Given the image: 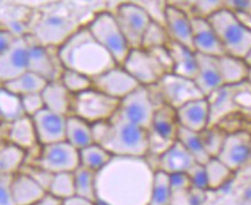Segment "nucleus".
I'll return each instance as SVG.
<instances>
[{"instance_id": "nucleus-6", "label": "nucleus", "mask_w": 251, "mask_h": 205, "mask_svg": "<svg viewBox=\"0 0 251 205\" xmlns=\"http://www.w3.org/2000/svg\"><path fill=\"white\" fill-rule=\"evenodd\" d=\"M120 101L91 88L73 97L72 114L89 124L111 120L119 110Z\"/></svg>"}, {"instance_id": "nucleus-18", "label": "nucleus", "mask_w": 251, "mask_h": 205, "mask_svg": "<svg viewBox=\"0 0 251 205\" xmlns=\"http://www.w3.org/2000/svg\"><path fill=\"white\" fill-rule=\"evenodd\" d=\"M190 19L191 27H193L194 51L198 54L210 55V57L216 58L226 54L209 20L191 15Z\"/></svg>"}, {"instance_id": "nucleus-34", "label": "nucleus", "mask_w": 251, "mask_h": 205, "mask_svg": "<svg viewBox=\"0 0 251 205\" xmlns=\"http://www.w3.org/2000/svg\"><path fill=\"white\" fill-rule=\"evenodd\" d=\"M176 141H179L190 152L191 156L195 158V160L197 163L204 165L210 159V156L205 151V148H204L200 133L189 130L180 126L179 130H177Z\"/></svg>"}, {"instance_id": "nucleus-15", "label": "nucleus", "mask_w": 251, "mask_h": 205, "mask_svg": "<svg viewBox=\"0 0 251 205\" xmlns=\"http://www.w3.org/2000/svg\"><path fill=\"white\" fill-rule=\"evenodd\" d=\"M92 85L103 94L118 101L124 99L140 87L137 81L122 66H114L92 80Z\"/></svg>"}, {"instance_id": "nucleus-44", "label": "nucleus", "mask_w": 251, "mask_h": 205, "mask_svg": "<svg viewBox=\"0 0 251 205\" xmlns=\"http://www.w3.org/2000/svg\"><path fill=\"white\" fill-rule=\"evenodd\" d=\"M187 174L188 177L190 178L191 186L194 188H198V189H203V190H209V188H207L206 172L203 164L196 163L189 171L187 172Z\"/></svg>"}, {"instance_id": "nucleus-46", "label": "nucleus", "mask_w": 251, "mask_h": 205, "mask_svg": "<svg viewBox=\"0 0 251 205\" xmlns=\"http://www.w3.org/2000/svg\"><path fill=\"white\" fill-rule=\"evenodd\" d=\"M13 175H0V205H16L12 193Z\"/></svg>"}, {"instance_id": "nucleus-35", "label": "nucleus", "mask_w": 251, "mask_h": 205, "mask_svg": "<svg viewBox=\"0 0 251 205\" xmlns=\"http://www.w3.org/2000/svg\"><path fill=\"white\" fill-rule=\"evenodd\" d=\"M170 183V174L163 171H156L153 175L152 190L149 205H171L173 198Z\"/></svg>"}, {"instance_id": "nucleus-7", "label": "nucleus", "mask_w": 251, "mask_h": 205, "mask_svg": "<svg viewBox=\"0 0 251 205\" xmlns=\"http://www.w3.org/2000/svg\"><path fill=\"white\" fill-rule=\"evenodd\" d=\"M25 164H32L52 174L74 172L80 166V151L67 141L42 145L37 157Z\"/></svg>"}, {"instance_id": "nucleus-47", "label": "nucleus", "mask_w": 251, "mask_h": 205, "mask_svg": "<svg viewBox=\"0 0 251 205\" xmlns=\"http://www.w3.org/2000/svg\"><path fill=\"white\" fill-rule=\"evenodd\" d=\"M225 9L235 14L251 15V0H225Z\"/></svg>"}, {"instance_id": "nucleus-59", "label": "nucleus", "mask_w": 251, "mask_h": 205, "mask_svg": "<svg viewBox=\"0 0 251 205\" xmlns=\"http://www.w3.org/2000/svg\"><path fill=\"white\" fill-rule=\"evenodd\" d=\"M171 205H172V204H171Z\"/></svg>"}, {"instance_id": "nucleus-57", "label": "nucleus", "mask_w": 251, "mask_h": 205, "mask_svg": "<svg viewBox=\"0 0 251 205\" xmlns=\"http://www.w3.org/2000/svg\"><path fill=\"white\" fill-rule=\"evenodd\" d=\"M5 126H6V124H4V122H2V120H1V118H0V133H1L2 128H4ZM0 140H1V138H0Z\"/></svg>"}, {"instance_id": "nucleus-37", "label": "nucleus", "mask_w": 251, "mask_h": 205, "mask_svg": "<svg viewBox=\"0 0 251 205\" xmlns=\"http://www.w3.org/2000/svg\"><path fill=\"white\" fill-rule=\"evenodd\" d=\"M59 81L65 85V88L71 92L73 96L87 91L89 89L94 88L92 85V78L89 76L82 74V73L72 71V69L64 68L61 72Z\"/></svg>"}, {"instance_id": "nucleus-24", "label": "nucleus", "mask_w": 251, "mask_h": 205, "mask_svg": "<svg viewBox=\"0 0 251 205\" xmlns=\"http://www.w3.org/2000/svg\"><path fill=\"white\" fill-rule=\"evenodd\" d=\"M179 127L176 110L170 105L163 104L154 110L149 130L164 140L174 142L176 141Z\"/></svg>"}, {"instance_id": "nucleus-36", "label": "nucleus", "mask_w": 251, "mask_h": 205, "mask_svg": "<svg viewBox=\"0 0 251 205\" xmlns=\"http://www.w3.org/2000/svg\"><path fill=\"white\" fill-rule=\"evenodd\" d=\"M75 195L96 201V172L84 166H78L73 172Z\"/></svg>"}, {"instance_id": "nucleus-30", "label": "nucleus", "mask_w": 251, "mask_h": 205, "mask_svg": "<svg viewBox=\"0 0 251 205\" xmlns=\"http://www.w3.org/2000/svg\"><path fill=\"white\" fill-rule=\"evenodd\" d=\"M48 82L49 81H46L42 76L35 74V73L30 71H27L14 78V80L5 83L2 87L7 89L8 91L13 92V94L22 97V96L29 94L42 92L43 89L45 88V85L48 84Z\"/></svg>"}, {"instance_id": "nucleus-58", "label": "nucleus", "mask_w": 251, "mask_h": 205, "mask_svg": "<svg viewBox=\"0 0 251 205\" xmlns=\"http://www.w3.org/2000/svg\"><path fill=\"white\" fill-rule=\"evenodd\" d=\"M248 82H249L251 85V68H250V73H249V77H248Z\"/></svg>"}, {"instance_id": "nucleus-49", "label": "nucleus", "mask_w": 251, "mask_h": 205, "mask_svg": "<svg viewBox=\"0 0 251 205\" xmlns=\"http://www.w3.org/2000/svg\"><path fill=\"white\" fill-rule=\"evenodd\" d=\"M18 36L8 29H0V54H2L11 46Z\"/></svg>"}, {"instance_id": "nucleus-4", "label": "nucleus", "mask_w": 251, "mask_h": 205, "mask_svg": "<svg viewBox=\"0 0 251 205\" xmlns=\"http://www.w3.org/2000/svg\"><path fill=\"white\" fill-rule=\"evenodd\" d=\"M223 45L225 53L244 59L251 50V31L235 13L221 9L207 18Z\"/></svg>"}, {"instance_id": "nucleus-23", "label": "nucleus", "mask_w": 251, "mask_h": 205, "mask_svg": "<svg viewBox=\"0 0 251 205\" xmlns=\"http://www.w3.org/2000/svg\"><path fill=\"white\" fill-rule=\"evenodd\" d=\"M12 193L16 205H35L46 190L34 178L20 171L12 178Z\"/></svg>"}, {"instance_id": "nucleus-22", "label": "nucleus", "mask_w": 251, "mask_h": 205, "mask_svg": "<svg viewBox=\"0 0 251 205\" xmlns=\"http://www.w3.org/2000/svg\"><path fill=\"white\" fill-rule=\"evenodd\" d=\"M197 161L191 154L180 143L175 141L164 154L157 159L156 171H163L167 174L187 172L196 164Z\"/></svg>"}, {"instance_id": "nucleus-41", "label": "nucleus", "mask_w": 251, "mask_h": 205, "mask_svg": "<svg viewBox=\"0 0 251 205\" xmlns=\"http://www.w3.org/2000/svg\"><path fill=\"white\" fill-rule=\"evenodd\" d=\"M221 9H225V0H197L190 15L207 19Z\"/></svg>"}, {"instance_id": "nucleus-28", "label": "nucleus", "mask_w": 251, "mask_h": 205, "mask_svg": "<svg viewBox=\"0 0 251 205\" xmlns=\"http://www.w3.org/2000/svg\"><path fill=\"white\" fill-rule=\"evenodd\" d=\"M27 160V152L6 140H0V175H14Z\"/></svg>"}, {"instance_id": "nucleus-31", "label": "nucleus", "mask_w": 251, "mask_h": 205, "mask_svg": "<svg viewBox=\"0 0 251 205\" xmlns=\"http://www.w3.org/2000/svg\"><path fill=\"white\" fill-rule=\"evenodd\" d=\"M114 156L97 143H92L80 150V165L97 173L106 166Z\"/></svg>"}, {"instance_id": "nucleus-45", "label": "nucleus", "mask_w": 251, "mask_h": 205, "mask_svg": "<svg viewBox=\"0 0 251 205\" xmlns=\"http://www.w3.org/2000/svg\"><path fill=\"white\" fill-rule=\"evenodd\" d=\"M170 183L173 195L176 193H187L191 187L190 178L188 177L186 172H179V173L170 174Z\"/></svg>"}, {"instance_id": "nucleus-53", "label": "nucleus", "mask_w": 251, "mask_h": 205, "mask_svg": "<svg viewBox=\"0 0 251 205\" xmlns=\"http://www.w3.org/2000/svg\"><path fill=\"white\" fill-rule=\"evenodd\" d=\"M236 15L237 18L241 20V22H242L243 25L251 31V15H247V14H236Z\"/></svg>"}, {"instance_id": "nucleus-5", "label": "nucleus", "mask_w": 251, "mask_h": 205, "mask_svg": "<svg viewBox=\"0 0 251 205\" xmlns=\"http://www.w3.org/2000/svg\"><path fill=\"white\" fill-rule=\"evenodd\" d=\"M87 28L96 41L112 55L117 65L124 64L131 49L126 41L113 13H97L88 23Z\"/></svg>"}, {"instance_id": "nucleus-27", "label": "nucleus", "mask_w": 251, "mask_h": 205, "mask_svg": "<svg viewBox=\"0 0 251 205\" xmlns=\"http://www.w3.org/2000/svg\"><path fill=\"white\" fill-rule=\"evenodd\" d=\"M224 85H239L248 81L250 67L244 59L224 54L218 58Z\"/></svg>"}, {"instance_id": "nucleus-40", "label": "nucleus", "mask_w": 251, "mask_h": 205, "mask_svg": "<svg viewBox=\"0 0 251 205\" xmlns=\"http://www.w3.org/2000/svg\"><path fill=\"white\" fill-rule=\"evenodd\" d=\"M168 41H170V37H168L165 26L160 25L156 20H152L147 31L144 32L141 49L152 50L156 48H161V46H166Z\"/></svg>"}, {"instance_id": "nucleus-55", "label": "nucleus", "mask_w": 251, "mask_h": 205, "mask_svg": "<svg viewBox=\"0 0 251 205\" xmlns=\"http://www.w3.org/2000/svg\"><path fill=\"white\" fill-rule=\"evenodd\" d=\"M244 60H246L248 66H249V67L251 68V50L249 52H248V54L246 55V58H244Z\"/></svg>"}, {"instance_id": "nucleus-20", "label": "nucleus", "mask_w": 251, "mask_h": 205, "mask_svg": "<svg viewBox=\"0 0 251 205\" xmlns=\"http://www.w3.org/2000/svg\"><path fill=\"white\" fill-rule=\"evenodd\" d=\"M165 28L171 41L194 50L190 14L179 8L165 6Z\"/></svg>"}, {"instance_id": "nucleus-1", "label": "nucleus", "mask_w": 251, "mask_h": 205, "mask_svg": "<svg viewBox=\"0 0 251 205\" xmlns=\"http://www.w3.org/2000/svg\"><path fill=\"white\" fill-rule=\"evenodd\" d=\"M154 172L145 157H113L96 173V202L98 205H149Z\"/></svg>"}, {"instance_id": "nucleus-11", "label": "nucleus", "mask_w": 251, "mask_h": 205, "mask_svg": "<svg viewBox=\"0 0 251 205\" xmlns=\"http://www.w3.org/2000/svg\"><path fill=\"white\" fill-rule=\"evenodd\" d=\"M157 87L165 104L174 107L175 110L188 102L204 97L193 78L183 77L173 73L165 74L157 83Z\"/></svg>"}, {"instance_id": "nucleus-14", "label": "nucleus", "mask_w": 251, "mask_h": 205, "mask_svg": "<svg viewBox=\"0 0 251 205\" xmlns=\"http://www.w3.org/2000/svg\"><path fill=\"white\" fill-rule=\"evenodd\" d=\"M28 53L29 37L18 36L14 43L0 54V85L28 71Z\"/></svg>"}, {"instance_id": "nucleus-17", "label": "nucleus", "mask_w": 251, "mask_h": 205, "mask_svg": "<svg viewBox=\"0 0 251 205\" xmlns=\"http://www.w3.org/2000/svg\"><path fill=\"white\" fill-rule=\"evenodd\" d=\"M32 120L41 145L65 141L66 121H67L66 115L43 108L41 112L32 117Z\"/></svg>"}, {"instance_id": "nucleus-10", "label": "nucleus", "mask_w": 251, "mask_h": 205, "mask_svg": "<svg viewBox=\"0 0 251 205\" xmlns=\"http://www.w3.org/2000/svg\"><path fill=\"white\" fill-rule=\"evenodd\" d=\"M154 110L156 105L150 97L148 88L140 85L131 94L121 99L118 113L126 120L149 130Z\"/></svg>"}, {"instance_id": "nucleus-26", "label": "nucleus", "mask_w": 251, "mask_h": 205, "mask_svg": "<svg viewBox=\"0 0 251 205\" xmlns=\"http://www.w3.org/2000/svg\"><path fill=\"white\" fill-rule=\"evenodd\" d=\"M166 48L171 54L172 62H173L172 73L194 80L197 73L196 52L187 46L171 41V39L166 44Z\"/></svg>"}, {"instance_id": "nucleus-38", "label": "nucleus", "mask_w": 251, "mask_h": 205, "mask_svg": "<svg viewBox=\"0 0 251 205\" xmlns=\"http://www.w3.org/2000/svg\"><path fill=\"white\" fill-rule=\"evenodd\" d=\"M48 193L54 195L61 200H66L75 195V183L73 172L57 173L52 177Z\"/></svg>"}, {"instance_id": "nucleus-8", "label": "nucleus", "mask_w": 251, "mask_h": 205, "mask_svg": "<svg viewBox=\"0 0 251 205\" xmlns=\"http://www.w3.org/2000/svg\"><path fill=\"white\" fill-rule=\"evenodd\" d=\"M113 14L130 49H140L144 32L153 20L147 9L134 2H122Z\"/></svg>"}, {"instance_id": "nucleus-48", "label": "nucleus", "mask_w": 251, "mask_h": 205, "mask_svg": "<svg viewBox=\"0 0 251 205\" xmlns=\"http://www.w3.org/2000/svg\"><path fill=\"white\" fill-rule=\"evenodd\" d=\"M187 198L189 205H204L206 202V190L191 187L187 191Z\"/></svg>"}, {"instance_id": "nucleus-56", "label": "nucleus", "mask_w": 251, "mask_h": 205, "mask_svg": "<svg viewBox=\"0 0 251 205\" xmlns=\"http://www.w3.org/2000/svg\"><path fill=\"white\" fill-rule=\"evenodd\" d=\"M239 205H251V202H250V201L242 200V201H241V203H240Z\"/></svg>"}, {"instance_id": "nucleus-16", "label": "nucleus", "mask_w": 251, "mask_h": 205, "mask_svg": "<svg viewBox=\"0 0 251 205\" xmlns=\"http://www.w3.org/2000/svg\"><path fill=\"white\" fill-rule=\"evenodd\" d=\"M4 138L25 150L27 154H34L30 160L37 157L39 149L42 147L38 142L37 134H36L34 120L28 115H23L11 124L6 125Z\"/></svg>"}, {"instance_id": "nucleus-12", "label": "nucleus", "mask_w": 251, "mask_h": 205, "mask_svg": "<svg viewBox=\"0 0 251 205\" xmlns=\"http://www.w3.org/2000/svg\"><path fill=\"white\" fill-rule=\"evenodd\" d=\"M234 173L251 158V131L237 129L226 134L221 150L216 157Z\"/></svg>"}, {"instance_id": "nucleus-9", "label": "nucleus", "mask_w": 251, "mask_h": 205, "mask_svg": "<svg viewBox=\"0 0 251 205\" xmlns=\"http://www.w3.org/2000/svg\"><path fill=\"white\" fill-rule=\"evenodd\" d=\"M133 76L142 87L157 84L165 74L166 69L160 64L152 52L144 49H131L128 57L121 65Z\"/></svg>"}, {"instance_id": "nucleus-3", "label": "nucleus", "mask_w": 251, "mask_h": 205, "mask_svg": "<svg viewBox=\"0 0 251 205\" xmlns=\"http://www.w3.org/2000/svg\"><path fill=\"white\" fill-rule=\"evenodd\" d=\"M114 157L144 158L149 154V130L126 120L115 113L111 119V130L101 144Z\"/></svg>"}, {"instance_id": "nucleus-39", "label": "nucleus", "mask_w": 251, "mask_h": 205, "mask_svg": "<svg viewBox=\"0 0 251 205\" xmlns=\"http://www.w3.org/2000/svg\"><path fill=\"white\" fill-rule=\"evenodd\" d=\"M226 134V131L218 125L209 126L205 129L201 131V138H202L203 145L210 158H216L218 156L224 144Z\"/></svg>"}, {"instance_id": "nucleus-25", "label": "nucleus", "mask_w": 251, "mask_h": 205, "mask_svg": "<svg viewBox=\"0 0 251 205\" xmlns=\"http://www.w3.org/2000/svg\"><path fill=\"white\" fill-rule=\"evenodd\" d=\"M45 108L66 117L72 114L73 96L59 80L49 81L42 91Z\"/></svg>"}, {"instance_id": "nucleus-29", "label": "nucleus", "mask_w": 251, "mask_h": 205, "mask_svg": "<svg viewBox=\"0 0 251 205\" xmlns=\"http://www.w3.org/2000/svg\"><path fill=\"white\" fill-rule=\"evenodd\" d=\"M65 141H67L78 151L92 144L94 138H92L91 125L84 121L83 119L75 117V115H69L66 121Z\"/></svg>"}, {"instance_id": "nucleus-32", "label": "nucleus", "mask_w": 251, "mask_h": 205, "mask_svg": "<svg viewBox=\"0 0 251 205\" xmlns=\"http://www.w3.org/2000/svg\"><path fill=\"white\" fill-rule=\"evenodd\" d=\"M207 179V188L210 190H219L227 182L233 180L234 172L220 161L218 158H210L204 164Z\"/></svg>"}, {"instance_id": "nucleus-54", "label": "nucleus", "mask_w": 251, "mask_h": 205, "mask_svg": "<svg viewBox=\"0 0 251 205\" xmlns=\"http://www.w3.org/2000/svg\"><path fill=\"white\" fill-rule=\"evenodd\" d=\"M242 200L251 202V181L244 187V189L242 191Z\"/></svg>"}, {"instance_id": "nucleus-2", "label": "nucleus", "mask_w": 251, "mask_h": 205, "mask_svg": "<svg viewBox=\"0 0 251 205\" xmlns=\"http://www.w3.org/2000/svg\"><path fill=\"white\" fill-rule=\"evenodd\" d=\"M62 67L82 73L94 80L117 66L112 55L96 41L87 26L68 35L57 48Z\"/></svg>"}, {"instance_id": "nucleus-42", "label": "nucleus", "mask_w": 251, "mask_h": 205, "mask_svg": "<svg viewBox=\"0 0 251 205\" xmlns=\"http://www.w3.org/2000/svg\"><path fill=\"white\" fill-rule=\"evenodd\" d=\"M22 108L25 115L32 118L43 108H45L44 101H43L42 92H36V94H29L21 97Z\"/></svg>"}, {"instance_id": "nucleus-50", "label": "nucleus", "mask_w": 251, "mask_h": 205, "mask_svg": "<svg viewBox=\"0 0 251 205\" xmlns=\"http://www.w3.org/2000/svg\"><path fill=\"white\" fill-rule=\"evenodd\" d=\"M165 1H166V6L179 8L181 11H184L188 14H190L197 0H165Z\"/></svg>"}, {"instance_id": "nucleus-52", "label": "nucleus", "mask_w": 251, "mask_h": 205, "mask_svg": "<svg viewBox=\"0 0 251 205\" xmlns=\"http://www.w3.org/2000/svg\"><path fill=\"white\" fill-rule=\"evenodd\" d=\"M35 205H64V200H61V198L54 196V195L46 191L44 196H43Z\"/></svg>"}, {"instance_id": "nucleus-51", "label": "nucleus", "mask_w": 251, "mask_h": 205, "mask_svg": "<svg viewBox=\"0 0 251 205\" xmlns=\"http://www.w3.org/2000/svg\"><path fill=\"white\" fill-rule=\"evenodd\" d=\"M64 205H98V204L96 201L88 200V198L74 195V196L64 200Z\"/></svg>"}, {"instance_id": "nucleus-33", "label": "nucleus", "mask_w": 251, "mask_h": 205, "mask_svg": "<svg viewBox=\"0 0 251 205\" xmlns=\"http://www.w3.org/2000/svg\"><path fill=\"white\" fill-rule=\"evenodd\" d=\"M23 115L25 114L22 108L21 97L0 85V118L2 122L11 124Z\"/></svg>"}, {"instance_id": "nucleus-21", "label": "nucleus", "mask_w": 251, "mask_h": 205, "mask_svg": "<svg viewBox=\"0 0 251 205\" xmlns=\"http://www.w3.org/2000/svg\"><path fill=\"white\" fill-rule=\"evenodd\" d=\"M197 55V73L194 81L204 97H209L218 89L224 87L218 58L210 55Z\"/></svg>"}, {"instance_id": "nucleus-13", "label": "nucleus", "mask_w": 251, "mask_h": 205, "mask_svg": "<svg viewBox=\"0 0 251 205\" xmlns=\"http://www.w3.org/2000/svg\"><path fill=\"white\" fill-rule=\"evenodd\" d=\"M29 37V53H28V71L42 76L46 81L59 80L62 67L58 53L55 55L50 46H46L36 41V38Z\"/></svg>"}, {"instance_id": "nucleus-43", "label": "nucleus", "mask_w": 251, "mask_h": 205, "mask_svg": "<svg viewBox=\"0 0 251 205\" xmlns=\"http://www.w3.org/2000/svg\"><path fill=\"white\" fill-rule=\"evenodd\" d=\"M21 171L25 172V173L29 174L31 178H34L35 180L37 181V182L41 184V186L44 188L46 191H48L53 174L50 173V172H48V171L43 170V168H41V167L36 166V165H32V164H25L23 165V167L21 168Z\"/></svg>"}, {"instance_id": "nucleus-19", "label": "nucleus", "mask_w": 251, "mask_h": 205, "mask_svg": "<svg viewBox=\"0 0 251 205\" xmlns=\"http://www.w3.org/2000/svg\"><path fill=\"white\" fill-rule=\"evenodd\" d=\"M177 121L181 127L201 133L211 124L210 102L206 97H202L188 102L176 108Z\"/></svg>"}]
</instances>
